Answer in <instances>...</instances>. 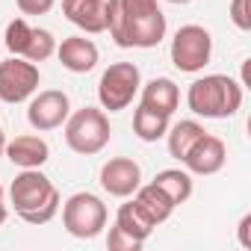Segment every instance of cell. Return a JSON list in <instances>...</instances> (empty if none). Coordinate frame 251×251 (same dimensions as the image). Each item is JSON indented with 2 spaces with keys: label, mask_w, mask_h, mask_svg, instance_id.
<instances>
[{
  "label": "cell",
  "mask_w": 251,
  "mask_h": 251,
  "mask_svg": "<svg viewBox=\"0 0 251 251\" xmlns=\"http://www.w3.org/2000/svg\"><path fill=\"white\" fill-rule=\"evenodd\" d=\"M3 157H9L12 166H18V169H42L50 160V145L36 133H24L15 139H6Z\"/></svg>",
  "instance_id": "5bb4252c"
},
{
  "label": "cell",
  "mask_w": 251,
  "mask_h": 251,
  "mask_svg": "<svg viewBox=\"0 0 251 251\" xmlns=\"http://www.w3.org/2000/svg\"><path fill=\"white\" fill-rule=\"evenodd\" d=\"M142 245H145L142 239H136V236H130V233H124L118 225L109 227V236H106V248H109V251H139Z\"/></svg>",
  "instance_id": "7402d4cb"
},
{
  "label": "cell",
  "mask_w": 251,
  "mask_h": 251,
  "mask_svg": "<svg viewBox=\"0 0 251 251\" xmlns=\"http://www.w3.org/2000/svg\"><path fill=\"white\" fill-rule=\"evenodd\" d=\"M6 219H9V210H6V204H3V201H0V225H3Z\"/></svg>",
  "instance_id": "484cf974"
},
{
  "label": "cell",
  "mask_w": 251,
  "mask_h": 251,
  "mask_svg": "<svg viewBox=\"0 0 251 251\" xmlns=\"http://www.w3.org/2000/svg\"><path fill=\"white\" fill-rule=\"evenodd\" d=\"M0 201H3V183H0Z\"/></svg>",
  "instance_id": "f1b7e54d"
},
{
  "label": "cell",
  "mask_w": 251,
  "mask_h": 251,
  "mask_svg": "<svg viewBox=\"0 0 251 251\" xmlns=\"http://www.w3.org/2000/svg\"><path fill=\"white\" fill-rule=\"evenodd\" d=\"M15 3L24 15H48L56 6V0H15Z\"/></svg>",
  "instance_id": "cb8c5ba5"
},
{
  "label": "cell",
  "mask_w": 251,
  "mask_h": 251,
  "mask_svg": "<svg viewBox=\"0 0 251 251\" xmlns=\"http://www.w3.org/2000/svg\"><path fill=\"white\" fill-rule=\"evenodd\" d=\"M230 21L236 30H251V0H230Z\"/></svg>",
  "instance_id": "603a6c76"
},
{
  "label": "cell",
  "mask_w": 251,
  "mask_h": 251,
  "mask_svg": "<svg viewBox=\"0 0 251 251\" xmlns=\"http://www.w3.org/2000/svg\"><path fill=\"white\" fill-rule=\"evenodd\" d=\"M169 3H175V6H183V3H192V0H169Z\"/></svg>",
  "instance_id": "83f0119b"
},
{
  "label": "cell",
  "mask_w": 251,
  "mask_h": 251,
  "mask_svg": "<svg viewBox=\"0 0 251 251\" xmlns=\"http://www.w3.org/2000/svg\"><path fill=\"white\" fill-rule=\"evenodd\" d=\"M68 115H71V100L59 89H45V92H39V95L30 98L27 121H30V127L39 130V133H48V130L62 127Z\"/></svg>",
  "instance_id": "30bf717a"
},
{
  "label": "cell",
  "mask_w": 251,
  "mask_h": 251,
  "mask_svg": "<svg viewBox=\"0 0 251 251\" xmlns=\"http://www.w3.org/2000/svg\"><path fill=\"white\" fill-rule=\"evenodd\" d=\"M121 15H124V30H127L130 48H157L166 39V15L157 0H118Z\"/></svg>",
  "instance_id": "277c9868"
},
{
  "label": "cell",
  "mask_w": 251,
  "mask_h": 251,
  "mask_svg": "<svg viewBox=\"0 0 251 251\" xmlns=\"http://www.w3.org/2000/svg\"><path fill=\"white\" fill-rule=\"evenodd\" d=\"M115 225H118L124 233H130V236H136V239H142V242L154 233V225L139 213V207L133 204V198H130L127 204H121V207H118V213H115Z\"/></svg>",
  "instance_id": "44dd1931"
},
{
  "label": "cell",
  "mask_w": 251,
  "mask_h": 251,
  "mask_svg": "<svg viewBox=\"0 0 251 251\" xmlns=\"http://www.w3.org/2000/svg\"><path fill=\"white\" fill-rule=\"evenodd\" d=\"M100 186L112 198H130L142 186V169L130 157H112L100 166Z\"/></svg>",
  "instance_id": "8fae6325"
},
{
  "label": "cell",
  "mask_w": 251,
  "mask_h": 251,
  "mask_svg": "<svg viewBox=\"0 0 251 251\" xmlns=\"http://www.w3.org/2000/svg\"><path fill=\"white\" fill-rule=\"evenodd\" d=\"M183 163V169L189 172V175H216V172H222L225 169V163H227V148H225V142L219 139V136H213V133H201L198 139H195V145L186 151V157L180 160Z\"/></svg>",
  "instance_id": "7c38bea8"
},
{
  "label": "cell",
  "mask_w": 251,
  "mask_h": 251,
  "mask_svg": "<svg viewBox=\"0 0 251 251\" xmlns=\"http://www.w3.org/2000/svg\"><path fill=\"white\" fill-rule=\"evenodd\" d=\"M42 74L39 65L24 59V56H12L0 62V100L3 103H24L39 92Z\"/></svg>",
  "instance_id": "9c48e42d"
},
{
  "label": "cell",
  "mask_w": 251,
  "mask_h": 251,
  "mask_svg": "<svg viewBox=\"0 0 251 251\" xmlns=\"http://www.w3.org/2000/svg\"><path fill=\"white\" fill-rule=\"evenodd\" d=\"M56 56H59V62H62L65 71H71V74H89L98 65L100 50L86 36H68V39H62V45H56Z\"/></svg>",
  "instance_id": "4fadbf2b"
},
{
  "label": "cell",
  "mask_w": 251,
  "mask_h": 251,
  "mask_svg": "<svg viewBox=\"0 0 251 251\" xmlns=\"http://www.w3.org/2000/svg\"><path fill=\"white\" fill-rule=\"evenodd\" d=\"M142 89V71L133 62H112L98 80V100L103 112H121Z\"/></svg>",
  "instance_id": "5b68a950"
},
{
  "label": "cell",
  "mask_w": 251,
  "mask_h": 251,
  "mask_svg": "<svg viewBox=\"0 0 251 251\" xmlns=\"http://www.w3.org/2000/svg\"><path fill=\"white\" fill-rule=\"evenodd\" d=\"M109 136H112V127H109V118L103 109L98 106H83V109H74L68 118H65V142L74 154H83V157H92V154H100L106 145H109Z\"/></svg>",
  "instance_id": "3957f363"
},
{
  "label": "cell",
  "mask_w": 251,
  "mask_h": 251,
  "mask_svg": "<svg viewBox=\"0 0 251 251\" xmlns=\"http://www.w3.org/2000/svg\"><path fill=\"white\" fill-rule=\"evenodd\" d=\"M236 236H239V245L242 248H251V213H245L236 225Z\"/></svg>",
  "instance_id": "d4e9b609"
},
{
  "label": "cell",
  "mask_w": 251,
  "mask_h": 251,
  "mask_svg": "<svg viewBox=\"0 0 251 251\" xmlns=\"http://www.w3.org/2000/svg\"><path fill=\"white\" fill-rule=\"evenodd\" d=\"M151 183L160 186L175 201V207H180L192 198V175L186 169H163V172H157V177Z\"/></svg>",
  "instance_id": "d6986e66"
},
{
  "label": "cell",
  "mask_w": 251,
  "mask_h": 251,
  "mask_svg": "<svg viewBox=\"0 0 251 251\" xmlns=\"http://www.w3.org/2000/svg\"><path fill=\"white\" fill-rule=\"evenodd\" d=\"M201 133H204V124H198L195 118H183V121H177V124H169V133H166V139H169V154L180 163Z\"/></svg>",
  "instance_id": "ffe728a7"
},
{
  "label": "cell",
  "mask_w": 251,
  "mask_h": 251,
  "mask_svg": "<svg viewBox=\"0 0 251 251\" xmlns=\"http://www.w3.org/2000/svg\"><path fill=\"white\" fill-rule=\"evenodd\" d=\"M169 124H172V115L157 112V109H151L145 103H139L136 112H133V133L142 142H160V139H166Z\"/></svg>",
  "instance_id": "ac0fdd59"
},
{
  "label": "cell",
  "mask_w": 251,
  "mask_h": 251,
  "mask_svg": "<svg viewBox=\"0 0 251 251\" xmlns=\"http://www.w3.org/2000/svg\"><path fill=\"white\" fill-rule=\"evenodd\" d=\"M3 154H6V133L0 130V157H3Z\"/></svg>",
  "instance_id": "4316f807"
},
{
  "label": "cell",
  "mask_w": 251,
  "mask_h": 251,
  "mask_svg": "<svg viewBox=\"0 0 251 251\" xmlns=\"http://www.w3.org/2000/svg\"><path fill=\"white\" fill-rule=\"evenodd\" d=\"M106 204L92 192H74L62 204V225L77 239H95L106 227Z\"/></svg>",
  "instance_id": "8992f818"
},
{
  "label": "cell",
  "mask_w": 251,
  "mask_h": 251,
  "mask_svg": "<svg viewBox=\"0 0 251 251\" xmlns=\"http://www.w3.org/2000/svg\"><path fill=\"white\" fill-rule=\"evenodd\" d=\"M62 15L89 36L103 33V0H62Z\"/></svg>",
  "instance_id": "2e32d148"
},
{
  "label": "cell",
  "mask_w": 251,
  "mask_h": 251,
  "mask_svg": "<svg viewBox=\"0 0 251 251\" xmlns=\"http://www.w3.org/2000/svg\"><path fill=\"white\" fill-rule=\"evenodd\" d=\"M186 106L201 118H230L242 106V83L227 74H204L189 86Z\"/></svg>",
  "instance_id": "7a4b0ae2"
},
{
  "label": "cell",
  "mask_w": 251,
  "mask_h": 251,
  "mask_svg": "<svg viewBox=\"0 0 251 251\" xmlns=\"http://www.w3.org/2000/svg\"><path fill=\"white\" fill-rule=\"evenodd\" d=\"M139 103H145L157 112L175 115V109L180 106V89L172 77H154L142 86V100Z\"/></svg>",
  "instance_id": "e0dca14e"
},
{
  "label": "cell",
  "mask_w": 251,
  "mask_h": 251,
  "mask_svg": "<svg viewBox=\"0 0 251 251\" xmlns=\"http://www.w3.org/2000/svg\"><path fill=\"white\" fill-rule=\"evenodd\" d=\"M9 201L27 225H48L59 213V189L39 169H21L9 186Z\"/></svg>",
  "instance_id": "6da1fadb"
},
{
  "label": "cell",
  "mask_w": 251,
  "mask_h": 251,
  "mask_svg": "<svg viewBox=\"0 0 251 251\" xmlns=\"http://www.w3.org/2000/svg\"><path fill=\"white\" fill-rule=\"evenodd\" d=\"M133 204L139 207V213L157 227V225H163V222H169L172 219V213H175V201L160 189V186H154V183H145V186H139L133 195Z\"/></svg>",
  "instance_id": "9a60e30c"
},
{
  "label": "cell",
  "mask_w": 251,
  "mask_h": 251,
  "mask_svg": "<svg viewBox=\"0 0 251 251\" xmlns=\"http://www.w3.org/2000/svg\"><path fill=\"white\" fill-rule=\"evenodd\" d=\"M3 45L9 48L12 56H24L30 62H45L56 53V39L50 30L42 27H30L24 18H12L6 24V36Z\"/></svg>",
  "instance_id": "ba28073f"
},
{
  "label": "cell",
  "mask_w": 251,
  "mask_h": 251,
  "mask_svg": "<svg viewBox=\"0 0 251 251\" xmlns=\"http://www.w3.org/2000/svg\"><path fill=\"white\" fill-rule=\"evenodd\" d=\"M213 56V36L201 24H183L172 39V65L183 74H198Z\"/></svg>",
  "instance_id": "52a82bcc"
}]
</instances>
